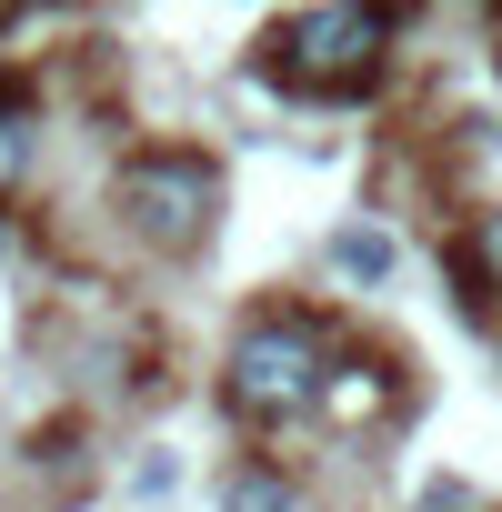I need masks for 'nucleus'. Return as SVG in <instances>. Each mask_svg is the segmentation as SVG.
Instances as JSON below:
<instances>
[{"label": "nucleus", "instance_id": "f03ea898", "mask_svg": "<svg viewBox=\"0 0 502 512\" xmlns=\"http://www.w3.org/2000/svg\"><path fill=\"white\" fill-rule=\"evenodd\" d=\"M332 342H322V322L312 312H262L241 342H231V372H221V402L241 412V422H302V412H322V382H332Z\"/></svg>", "mask_w": 502, "mask_h": 512}, {"label": "nucleus", "instance_id": "6e6552de", "mask_svg": "<svg viewBox=\"0 0 502 512\" xmlns=\"http://www.w3.org/2000/svg\"><path fill=\"white\" fill-rule=\"evenodd\" d=\"M472 282L502 292V211H482V231H472Z\"/></svg>", "mask_w": 502, "mask_h": 512}, {"label": "nucleus", "instance_id": "20e7f679", "mask_svg": "<svg viewBox=\"0 0 502 512\" xmlns=\"http://www.w3.org/2000/svg\"><path fill=\"white\" fill-rule=\"evenodd\" d=\"M392 392H402V382H392V362H382V352H342V362H332V382H322V412H332V422H382V412H392Z\"/></svg>", "mask_w": 502, "mask_h": 512}, {"label": "nucleus", "instance_id": "7ed1b4c3", "mask_svg": "<svg viewBox=\"0 0 502 512\" xmlns=\"http://www.w3.org/2000/svg\"><path fill=\"white\" fill-rule=\"evenodd\" d=\"M111 211H121L131 241L191 251V241H211V221H221V171H211L201 151H131V161L111 171Z\"/></svg>", "mask_w": 502, "mask_h": 512}, {"label": "nucleus", "instance_id": "423d86ee", "mask_svg": "<svg viewBox=\"0 0 502 512\" xmlns=\"http://www.w3.org/2000/svg\"><path fill=\"white\" fill-rule=\"evenodd\" d=\"M221 512H302V492H292V472H272V462H241L231 492H221Z\"/></svg>", "mask_w": 502, "mask_h": 512}, {"label": "nucleus", "instance_id": "1a4fd4ad", "mask_svg": "<svg viewBox=\"0 0 502 512\" xmlns=\"http://www.w3.org/2000/svg\"><path fill=\"white\" fill-rule=\"evenodd\" d=\"M171 482H181V462H171V452H141V472H131V492H141V502H161Z\"/></svg>", "mask_w": 502, "mask_h": 512}, {"label": "nucleus", "instance_id": "0eeeda50", "mask_svg": "<svg viewBox=\"0 0 502 512\" xmlns=\"http://www.w3.org/2000/svg\"><path fill=\"white\" fill-rule=\"evenodd\" d=\"M31 151H41V121H21V111H0V191H11V181L31 171Z\"/></svg>", "mask_w": 502, "mask_h": 512}, {"label": "nucleus", "instance_id": "39448f33", "mask_svg": "<svg viewBox=\"0 0 502 512\" xmlns=\"http://www.w3.org/2000/svg\"><path fill=\"white\" fill-rule=\"evenodd\" d=\"M392 231H372V221H352V231H332V272L342 282H392Z\"/></svg>", "mask_w": 502, "mask_h": 512}, {"label": "nucleus", "instance_id": "f257e3e1", "mask_svg": "<svg viewBox=\"0 0 502 512\" xmlns=\"http://www.w3.org/2000/svg\"><path fill=\"white\" fill-rule=\"evenodd\" d=\"M392 31H402V0H322V11H292L282 31H262L251 81H272L292 101H362L382 81Z\"/></svg>", "mask_w": 502, "mask_h": 512}]
</instances>
